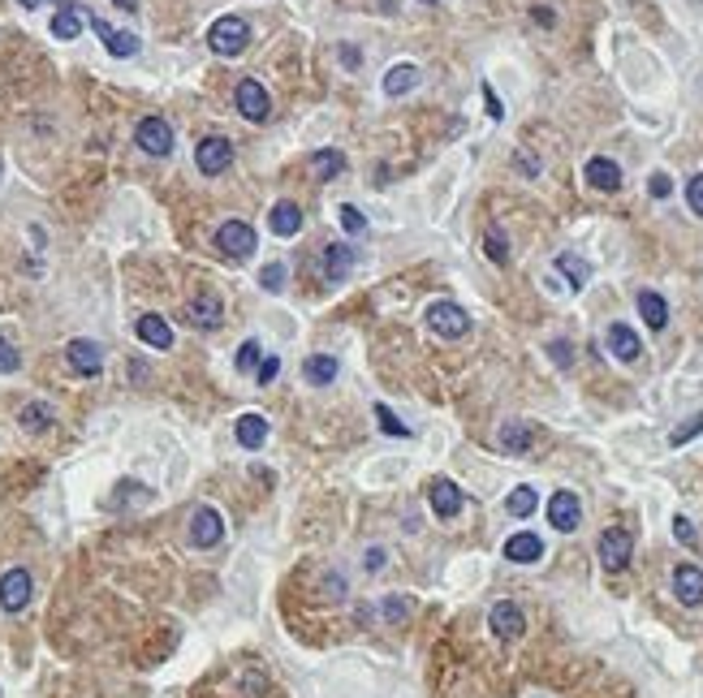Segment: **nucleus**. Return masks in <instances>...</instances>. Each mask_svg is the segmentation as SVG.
<instances>
[{"label": "nucleus", "instance_id": "a18cd8bd", "mask_svg": "<svg viewBox=\"0 0 703 698\" xmlns=\"http://www.w3.org/2000/svg\"><path fill=\"white\" fill-rule=\"evenodd\" d=\"M483 96H488V112H492V117H501L505 108H501V104H497V96H492V87H483Z\"/></svg>", "mask_w": 703, "mask_h": 698}, {"label": "nucleus", "instance_id": "b1692460", "mask_svg": "<svg viewBox=\"0 0 703 698\" xmlns=\"http://www.w3.org/2000/svg\"><path fill=\"white\" fill-rule=\"evenodd\" d=\"M336 358L333 354H311L306 363H302V375H306V384H315V388H324V384H333L336 380Z\"/></svg>", "mask_w": 703, "mask_h": 698}, {"label": "nucleus", "instance_id": "20e7f679", "mask_svg": "<svg viewBox=\"0 0 703 698\" xmlns=\"http://www.w3.org/2000/svg\"><path fill=\"white\" fill-rule=\"evenodd\" d=\"M135 142L147 156H168L173 151V126H168L165 117H143L135 130Z\"/></svg>", "mask_w": 703, "mask_h": 698}, {"label": "nucleus", "instance_id": "473e14b6", "mask_svg": "<svg viewBox=\"0 0 703 698\" xmlns=\"http://www.w3.org/2000/svg\"><path fill=\"white\" fill-rule=\"evenodd\" d=\"M336 216H341V229H345V233H363V229H367V216H363L354 203H341V207H336Z\"/></svg>", "mask_w": 703, "mask_h": 698}, {"label": "nucleus", "instance_id": "49530a36", "mask_svg": "<svg viewBox=\"0 0 703 698\" xmlns=\"http://www.w3.org/2000/svg\"><path fill=\"white\" fill-rule=\"evenodd\" d=\"M384 565V552H380V548H371L367 552V569H380Z\"/></svg>", "mask_w": 703, "mask_h": 698}, {"label": "nucleus", "instance_id": "79ce46f5", "mask_svg": "<svg viewBox=\"0 0 703 698\" xmlns=\"http://www.w3.org/2000/svg\"><path fill=\"white\" fill-rule=\"evenodd\" d=\"M276 371H281V358H264V363L255 366V375H259V384H272V380H276Z\"/></svg>", "mask_w": 703, "mask_h": 698}, {"label": "nucleus", "instance_id": "f8f14e48", "mask_svg": "<svg viewBox=\"0 0 703 698\" xmlns=\"http://www.w3.org/2000/svg\"><path fill=\"white\" fill-rule=\"evenodd\" d=\"M548 522H552L561 534L578 531V522H583V504H578V496H574V492H552V500H548Z\"/></svg>", "mask_w": 703, "mask_h": 698}, {"label": "nucleus", "instance_id": "bb28decb", "mask_svg": "<svg viewBox=\"0 0 703 698\" xmlns=\"http://www.w3.org/2000/svg\"><path fill=\"white\" fill-rule=\"evenodd\" d=\"M350 267H354V250H350V246H341V242H336V246L324 250V272H328V280H345V276H350Z\"/></svg>", "mask_w": 703, "mask_h": 698}, {"label": "nucleus", "instance_id": "3c124183", "mask_svg": "<svg viewBox=\"0 0 703 698\" xmlns=\"http://www.w3.org/2000/svg\"><path fill=\"white\" fill-rule=\"evenodd\" d=\"M423 4H436V0H423Z\"/></svg>", "mask_w": 703, "mask_h": 698}, {"label": "nucleus", "instance_id": "a878e982", "mask_svg": "<svg viewBox=\"0 0 703 698\" xmlns=\"http://www.w3.org/2000/svg\"><path fill=\"white\" fill-rule=\"evenodd\" d=\"M190 324L195 328H220V298L203 294V298L190 302Z\"/></svg>", "mask_w": 703, "mask_h": 698}, {"label": "nucleus", "instance_id": "8fccbe9b", "mask_svg": "<svg viewBox=\"0 0 703 698\" xmlns=\"http://www.w3.org/2000/svg\"><path fill=\"white\" fill-rule=\"evenodd\" d=\"M22 9H39V4H52V0H18Z\"/></svg>", "mask_w": 703, "mask_h": 698}, {"label": "nucleus", "instance_id": "e433bc0d", "mask_svg": "<svg viewBox=\"0 0 703 698\" xmlns=\"http://www.w3.org/2000/svg\"><path fill=\"white\" fill-rule=\"evenodd\" d=\"M259 285H264L268 294H281V289H285V267H281V264H268L264 272H259Z\"/></svg>", "mask_w": 703, "mask_h": 698}, {"label": "nucleus", "instance_id": "cd10ccee", "mask_svg": "<svg viewBox=\"0 0 703 698\" xmlns=\"http://www.w3.org/2000/svg\"><path fill=\"white\" fill-rule=\"evenodd\" d=\"M414 82H419L414 65H393L384 73V96H406V91H414Z\"/></svg>", "mask_w": 703, "mask_h": 698}, {"label": "nucleus", "instance_id": "58836bf2", "mask_svg": "<svg viewBox=\"0 0 703 698\" xmlns=\"http://www.w3.org/2000/svg\"><path fill=\"white\" fill-rule=\"evenodd\" d=\"M703 432V414H695L691 423H682V427H673V435H669V444L677 449V444H686V440H695V435Z\"/></svg>", "mask_w": 703, "mask_h": 698}, {"label": "nucleus", "instance_id": "39448f33", "mask_svg": "<svg viewBox=\"0 0 703 698\" xmlns=\"http://www.w3.org/2000/svg\"><path fill=\"white\" fill-rule=\"evenodd\" d=\"M216 246H220L229 259H251V250H255V229H251L246 220H229V225L216 229Z\"/></svg>", "mask_w": 703, "mask_h": 698}, {"label": "nucleus", "instance_id": "7ed1b4c3", "mask_svg": "<svg viewBox=\"0 0 703 698\" xmlns=\"http://www.w3.org/2000/svg\"><path fill=\"white\" fill-rule=\"evenodd\" d=\"M600 565L608 569V573H617V569L630 565V556H635V534L622 531V526H613V531L600 534Z\"/></svg>", "mask_w": 703, "mask_h": 698}, {"label": "nucleus", "instance_id": "9d476101", "mask_svg": "<svg viewBox=\"0 0 703 698\" xmlns=\"http://www.w3.org/2000/svg\"><path fill=\"white\" fill-rule=\"evenodd\" d=\"M66 358H69V366H73L78 375H87V380L104 371V349L96 345V341H87V336L69 341V345H66Z\"/></svg>", "mask_w": 703, "mask_h": 698}, {"label": "nucleus", "instance_id": "aec40b11", "mask_svg": "<svg viewBox=\"0 0 703 698\" xmlns=\"http://www.w3.org/2000/svg\"><path fill=\"white\" fill-rule=\"evenodd\" d=\"M234 435L242 449H264V440H268V418H264V414H242Z\"/></svg>", "mask_w": 703, "mask_h": 698}, {"label": "nucleus", "instance_id": "c03bdc74", "mask_svg": "<svg viewBox=\"0 0 703 698\" xmlns=\"http://www.w3.org/2000/svg\"><path fill=\"white\" fill-rule=\"evenodd\" d=\"M548 354L557 358V366H569V341H552V345H548Z\"/></svg>", "mask_w": 703, "mask_h": 698}, {"label": "nucleus", "instance_id": "4be33fe9", "mask_svg": "<svg viewBox=\"0 0 703 698\" xmlns=\"http://www.w3.org/2000/svg\"><path fill=\"white\" fill-rule=\"evenodd\" d=\"M531 444H536L531 423H522V418H509V423L501 427V449H505V453H531Z\"/></svg>", "mask_w": 703, "mask_h": 698}, {"label": "nucleus", "instance_id": "f3484780", "mask_svg": "<svg viewBox=\"0 0 703 698\" xmlns=\"http://www.w3.org/2000/svg\"><path fill=\"white\" fill-rule=\"evenodd\" d=\"M505 556L514 561V565H536L539 556H544V539L531 531H518L509 543H505Z\"/></svg>", "mask_w": 703, "mask_h": 698}, {"label": "nucleus", "instance_id": "c9c22d12", "mask_svg": "<svg viewBox=\"0 0 703 698\" xmlns=\"http://www.w3.org/2000/svg\"><path fill=\"white\" fill-rule=\"evenodd\" d=\"M483 246H488V259H492V264H505V259H509V246H505L501 229H488V233H483Z\"/></svg>", "mask_w": 703, "mask_h": 698}, {"label": "nucleus", "instance_id": "c85d7f7f", "mask_svg": "<svg viewBox=\"0 0 703 698\" xmlns=\"http://www.w3.org/2000/svg\"><path fill=\"white\" fill-rule=\"evenodd\" d=\"M311 173H315L320 181H333V177L345 173V156H341V151H315V156H311Z\"/></svg>", "mask_w": 703, "mask_h": 698}, {"label": "nucleus", "instance_id": "a211bd4d", "mask_svg": "<svg viewBox=\"0 0 703 698\" xmlns=\"http://www.w3.org/2000/svg\"><path fill=\"white\" fill-rule=\"evenodd\" d=\"M135 333L143 345H151V349H173V328L165 324V315H143L135 324Z\"/></svg>", "mask_w": 703, "mask_h": 698}, {"label": "nucleus", "instance_id": "a19ab883", "mask_svg": "<svg viewBox=\"0 0 703 698\" xmlns=\"http://www.w3.org/2000/svg\"><path fill=\"white\" fill-rule=\"evenodd\" d=\"M673 534H677L682 548H695V526H691L686 518H673Z\"/></svg>", "mask_w": 703, "mask_h": 698}, {"label": "nucleus", "instance_id": "412c9836", "mask_svg": "<svg viewBox=\"0 0 703 698\" xmlns=\"http://www.w3.org/2000/svg\"><path fill=\"white\" fill-rule=\"evenodd\" d=\"M268 229L276 233V237H294V233L302 229V211H298V203H276L268 211Z\"/></svg>", "mask_w": 703, "mask_h": 698}, {"label": "nucleus", "instance_id": "1a4fd4ad", "mask_svg": "<svg viewBox=\"0 0 703 698\" xmlns=\"http://www.w3.org/2000/svg\"><path fill=\"white\" fill-rule=\"evenodd\" d=\"M31 603V573L27 569H9L0 578V608L4 612H22Z\"/></svg>", "mask_w": 703, "mask_h": 698}, {"label": "nucleus", "instance_id": "5701e85b", "mask_svg": "<svg viewBox=\"0 0 703 698\" xmlns=\"http://www.w3.org/2000/svg\"><path fill=\"white\" fill-rule=\"evenodd\" d=\"M608 349H613V358H622V363H635L643 345H638L635 328H626V324H613V328H608Z\"/></svg>", "mask_w": 703, "mask_h": 698}, {"label": "nucleus", "instance_id": "7c9ffc66", "mask_svg": "<svg viewBox=\"0 0 703 698\" xmlns=\"http://www.w3.org/2000/svg\"><path fill=\"white\" fill-rule=\"evenodd\" d=\"M536 504H539L536 487H514V492L505 496V509H509L514 518H531V513H536Z\"/></svg>", "mask_w": 703, "mask_h": 698}, {"label": "nucleus", "instance_id": "423d86ee", "mask_svg": "<svg viewBox=\"0 0 703 698\" xmlns=\"http://www.w3.org/2000/svg\"><path fill=\"white\" fill-rule=\"evenodd\" d=\"M234 100H237V112H242L246 121H268V112H272L268 91H264L255 78H242V82H237Z\"/></svg>", "mask_w": 703, "mask_h": 698}, {"label": "nucleus", "instance_id": "6e6552de", "mask_svg": "<svg viewBox=\"0 0 703 698\" xmlns=\"http://www.w3.org/2000/svg\"><path fill=\"white\" fill-rule=\"evenodd\" d=\"M229 160H234V142H229V138H203L199 147H195V165H199V173H207V177L225 173Z\"/></svg>", "mask_w": 703, "mask_h": 698}, {"label": "nucleus", "instance_id": "6ab92c4d", "mask_svg": "<svg viewBox=\"0 0 703 698\" xmlns=\"http://www.w3.org/2000/svg\"><path fill=\"white\" fill-rule=\"evenodd\" d=\"M82 27H87V13L78 9V4H57V13H52V35L57 39H78L82 35Z\"/></svg>", "mask_w": 703, "mask_h": 698}, {"label": "nucleus", "instance_id": "4c0bfd02", "mask_svg": "<svg viewBox=\"0 0 703 698\" xmlns=\"http://www.w3.org/2000/svg\"><path fill=\"white\" fill-rule=\"evenodd\" d=\"M18 366H22V354L13 349V341H4V336H0V375H13Z\"/></svg>", "mask_w": 703, "mask_h": 698}, {"label": "nucleus", "instance_id": "393cba45", "mask_svg": "<svg viewBox=\"0 0 703 698\" xmlns=\"http://www.w3.org/2000/svg\"><path fill=\"white\" fill-rule=\"evenodd\" d=\"M638 315L647 319V328L661 333V328L669 324V302L661 298V294H652V289H643V294H638Z\"/></svg>", "mask_w": 703, "mask_h": 698}, {"label": "nucleus", "instance_id": "f704fd0d", "mask_svg": "<svg viewBox=\"0 0 703 698\" xmlns=\"http://www.w3.org/2000/svg\"><path fill=\"white\" fill-rule=\"evenodd\" d=\"M259 363H264V345H259V341H242V349H237V371H255Z\"/></svg>", "mask_w": 703, "mask_h": 698}, {"label": "nucleus", "instance_id": "de8ad7c7", "mask_svg": "<svg viewBox=\"0 0 703 698\" xmlns=\"http://www.w3.org/2000/svg\"><path fill=\"white\" fill-rule=\"evenodd\" d=\"M384 612H389V617H402V612H406V603H398V599H389V603H384Z\"/></svg>", "mask_w": 703, "mask_h": 698}, {"label": "nucleus", "instance_id": "4468645a", "mask_svg": "<svg viewBox=\"0 0 703 698\" xmlns=\"http://www.w3.org/2000/svg\"><path fill=\"white\" fill-rule=\"evenodd\" d=\"M673 595L682 599L686 608H699L703 603V569L699 565H677L673 569Z\"/></svg>", "mask_w": 703, "mask_h": 698}, {"label": "nucleus", "instance_id": "f257e3e1", "mask_svg": "<svg viewBox=\"0 0 703 698\" xmlns=\"http://www.w3.org/2000/svg\"><path fill=\"white\" fill-rule=\"evenodd\" d=\"M207 43H212V52H220V57H237V52H246V43H251V27H246L242 18L229 13V18L212 22Z\"/></svg>", "mask_w": 703, "mask_h": 698}, {"label": "nucleus", "instance_id": "dca6fc26", "mask_svg": "<svg viewBox=\"0 0 703 698\" xmlns=\"http://www.w3.org/2000/svg\"><path fill=\"white\" fill-rule=\"evenodd\" d=\"M91 22V31L104 39V48L112 52V57H138V35L130 31H112L108 22H100V18H87Z\"/></svg>", "mask_w": 703, "mask_h": 698}, {"label": "nucleus", "instance_id": "2eb2a0df", "mask_svg": "<svg viewBox=\"0 0 703 698\" xmlns=\"http://www.w3.org/2000/svg\"><path fill=\"white\" fill-rule=\"evenodd\" d=\"M583 177H587V186H591V190H604V195L622 190V168L613 165L608 156H596V160H587Z\"/></svg>", "mask_w": 703, "mask_h": 698}, {"label": "nucleus", "instance_id": "9b49d317", "mask_svg": "<svg viewBox=\"0 0 703 698\" xmlns=\"http://www.w3.org/2000/svg\"><path fill=\"white\" fill-rule=\"evenodd\" d=\"M220 534H225V518H220L212 504L195 509V518H190V539H195V548H216Z\"/></svg>", "mask_w": 703, "mask_h": 698}, {"label": "nucleus", "instance_id": "f03ea898", "mask_svg": "<svg viewBox=\"0 0 703 698\" xmlns=\"http://www.w3.org/2000/svg\"><path fill=\"white\" fill-rule=\"evenodd\" d=\"M428 328H432L436 336H444V341H458V336H467L470 315L458 302H432V306H428Z\"/></svg>", "mask_w": 703, "mask_h": 698}, {"label": "nucleus", "instance_id": "ddd939ff", "mask_svg": "<svg viewBox=\"0 0 703 698\" xmlns=\"http://www.w3.org/2000/svg\"><path fill=\"white\" fill-rule=\"evenodd\" d=\"M428 500H432V513L436 518H458L462 513V487L453 483V479H436L432 487H428Z\"/></svg>", "mask_w": 703, "mask_h": 698}, {"label": "nucleus", "instance_id": "09e8293b", "mask_svg": "<svg viewBox=\"0 0 703 698\" xmlns=\"http://www.w3.org/2000/svg\"><path fill=\"white\" fill-rule=\"evenodd\" d=\"M112 4H117V9H126V13H135V9H138V0H112Z\"/></svg>", "mask_w": 703, "mask_h": 698}, {"label": "nucleus", "instance_id": "37998d69", "mask_svg": "<svg viewBox=\"0 0 703 698\" xmlns=\"http://www.w3.org/2000/svg\"><path fill=\"white\" fill-rule=\"evenodd\" d=\"M669 190H673V181L665 173H656V177H652V199H669Z\"/></svg>", "mask_w": 703, "mask_h": 698}, {"label": "nucleus", "instance_id": "72a5a7b5", "mask_svg": "<svg viewBox=\"0 0 703 698\" xmlns=\"http://www.w3.org/2000/svg\"><path fill=\"white\" fill-rule=\"evenodd\" d=\"M375 418H380V432L384 435H410V427H406L402 418H398V414H393V410H389V405H375Z\"/></svg>", "mask_w": 703, "mask_h": 698}, {"label": "nucleus", "instance_id": "c756f323", "mask_svg": "<svg viewBox=\"0 0 703 698\" xmlns=\"http://www.w3.org/2000/svg\"><path fill=\"white\" fill-rule=\"evenodd\" d=\"M52 427V405H43V401H31V405H22V432H48Z\"/></svg>", "mask_w": 703, "mask_h": 698}, {"label": "nucleus", "instance_id": "ea45409f", "mask_svg": "<svg viewBox=\"0 0 703 698\" xmlns=\"http://www.w3.org/2000/svg\"><path fill=\"white\" fill-rule=\"evenodd\" d=\"M686 203H691L695 216H703V173H695V177L686 181Z\"/></svg>", "mask_w": 703, "mask_h": 698}, {"label": "nucleus", "instance_id": "2f4dec72", "mask_svg": "<svg viewBox=\"0 0 703 698\" xmlns=\"http://www.w3.org/2000/svg\"><path fill=\"white\" fill-rule=\"evenodd\" d=\"M557 272H566L574 289H583V285H587V276H591V267L583 264L578 255H557Z\"/></svg>", "mask_w": 703, "mask_h": 698}, {"label": "nucleus", "instance_id": "0eeeda50", "mask_svg": "<svg viewBox=\"0 0 703 698\" xmlns=\"http://www.w3.org/2000/svg\"><path fill=\"white\" fill-rule=\"evenodd\" d=\"M488 625H492V633H497L501 642H514V638H522V630H527V617H522V608H518V603L501 599V603H492Z\"/></svg>", "mask_w": 703, "mask_h": 698}]
</instances>
